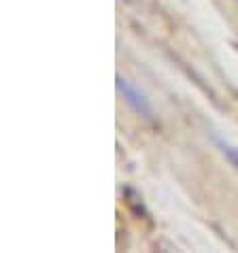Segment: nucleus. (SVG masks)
I'll return each mask as SVG.
<instances>
[{
  "label": "nucleus",
  "mask_w": 238,
  "mask_h": 253,
  "mask_svg": "<svg viewBox=\"0 0 238 253\" xmlns=\"http://www.w3.org/2000/svg\"><path fill=\"white\" fill-rule=\"evenodd\" d=\"M236 2H238V0H236Z\"/></svg>",
  "instance_id": "3"
},
{
  "label": "nucleus",
  "mask_w": 238,
  "mask_h": 253,
  "mask_svg": "<svg viewBox=\"0 0 238 253\" xmlns=\"http://www.w3.org/2000/svg\"><path fill=\"white\" fill-rule=\"evenodd\" d=\"M217 145H219L221 153L230 160V164H232L236 168V172H238V149H236V147H232V145H228V143H223L221 138H217Z\"/></svg>",
  "instance_id": "2"
},
{
  "label": "nucleus",
  "mask_w": 238,
  "mask_h": 253,
  "mask_svg": "<svg viewBox=\"0 0 238 253\" xmlns=\"http://www.w3.org/2000/svg\"><path fill=\"white\" fill-rule=\"evenodd\" d=\"M115 85H117V92L123 96V100L128 102L138 115H143V117H147V119L153 117V109H151L149 98H147V96L141 92V89L134 85V83H130L128 79H125V77L117 75V77H115Z\"/></svg>",
  "instance_id": "1"
}]
</instances>
